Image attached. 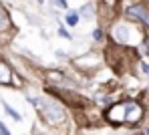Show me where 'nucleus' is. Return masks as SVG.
Returning <instances> with one entry per match:
<instances>
[{
  "mask_svg": "<svg viewBox=\"0 0 149 135\" xmlns=\"http://www.w3.org/2000/svg\"><path fill=\"white\" fill-rule=\"evenodd\" d=\"M143 115V109L137 103H117L107 111V119L111 123H137Z\"/></svg>",
  "mask_w": 149,
  "mask_h": 135,
  "instance_id": "obj_1",
  "label": "nucleus"
},
{
  "mask_svg": "<svg viewBox=\"0 0 149 135\" xmlns=\"http://www.w3.org/2000/svg\"><path fill=\"white\" fill-rule=\"evenodd\" d=\"M32 103L36 105V109L42 113V117L49 121V123H61L65 119V111L58 107L56 103L47 101V99H32Z\"/></svg>",
  "mask_w": 149,
  "mask_h": 135,
  "instance_id": "obj_2",
  "label": "nucleus"
},
{
  "mask_svg": "<svg viewBox=\"0 0 149 135\" xmlns=\"http://www.w3.org/2000/svg\"><path fill=\"white\" fill-rule=\"evenodd\" d=\"M127 12H129V16L139 18L143 24H147V26H149V10H147V8H143V6H131Z\"/></svg>",
  "mask_w": 149,
  "mask_h": 135,
  "instance_id": "obj_3",
  "label": "nucleus"
},
{
  "mask_svg": "<svg viewBox=\"0 0 149 135\" xmlns=\"http://www.w3.org/2000/svg\"><path fill=\"white\" fill-rule=\"evenodd\" d=\"M0 83H10V69L4 63H0Z\"/></svg>",
  "mask_w": 149,
  "mask_h": 135,
  "instance_id": "obj_4",
  "label": "nucleus"
},
{
  "mask_svg": "<svg viewBox=\"0 0 149 135\" xmlns=\"http://www.w3.org/2000/svg\"><path fill=\"white\" fill-rule=\"evenodd\" d=\"M77 20H79V16H77L74 12H69V14H67V22H69V26H77Z\"/></svg>",
  "mask_w": 149,
  "mask_h": 135,
  "instance_id": "obj_5",
  "label": "nucleus"
},
{
  "mask_svg": "<svg viewBox=\"0 0 149 135\" xmlns=\"http://www.w3.org/2000/svg\"><path fill=\"white\" fill-rule=\"evenodd\" d=\"M4 111H6L8 115H12V117H14L16 121H20V115H18V113H16L14 109H10V105H4Z\"/></svg>",
  "mask_w": 149,
  "mask_h": 135,
  "instance_id": "obj_6",
  "label": "nucleus"
},
{
  "mask_svg": "<svg viewBox=\"0 0 149 135\" xmlns=\"http://www.w3.org/2000/svg\"><path fill=\"white\" fill-rule=\"evenodd\" d=\"M6 26H8V18H6V14L0 10V30H4Z\"/></svg>",
  "mask_w": 149,
  "mask_h": 135,
  "instance_id": "obj_7",
  "label": "nucleus"
},
{
  "mask_svg": "<svg viewBox=\"0 0 149 135\" xmlns=\"http://www.w3.org/2000/svg\"><path fill=\"white\" fill-rule=\"evenodd\" d=\"M58 34H61V36H67V40H71V34H69V32H67V30H65L63 26L58 28Z\"/></svg>",
  "mask_w": 149,
  "mask_h": 135,
  "instance_id": "obj_8",
  "label": "nucleus"
},
{
  "mask_svg": "<svg viewBox=\"0 0 149 135\" xmlns=\"http://www.w3.org/2000/svg\"><path fill=\"white\" fill-rule=\"evenodd\" d=\"M93 36H95V40H101V38H103V30H99V28H97V30L93 32Z\"/></svg>",
  "mask_w": 149,
  "mask_h": 135,
  "instance_id": "obj_9",
  "label": "nucleus"
},
{
  "mask_svg": "<svg viewBox=\"0 0 149 135\" xmlns=\"http://www.w3.org/2000/svg\"><path fill=\"white\" fill-rule=\"evenodd\" d=\"M0 135H10V133H8V129L4 127V123H2V121H0Z\"/></svg>",
  "mask_w": 149,
  "mask_h": 135,
  "instance_id": "obj_10",
  "label": "nucleus"
},
{
  "mask_svg": "<svg viewBox=\"0 0 149 135\" xmlns=\"http://www.w3.org/2000/svg\"><path fill=\"white\" fill-rule=\"evenodd\" d=\"M91 6H85V10H81V14H85V16H93V12L89 10Z\"/></svg>",
  "mask_w": 149,
  "mask_h": 135,
  "instance_id": "obj_11",
  "label": "nucleus"
},
{
  "mask_svg": "<svg viewBox=\"0 0 149 135\" xmlns=\"http://www.w3.org/2000/svg\"><path fill=\"white\" fill-rule=\"evenodd\" d=\"M54 2H58V6H61V8H69V4H67V0H54Z\"/></svg>",
  "mask_w": 149,
  "mask_h": 135,
  "instance_id": "obj_12",
  "label": "nucleus"
},
{
  "mask_svg": "<svg viewBox=\"0 0 149 135\" xmlns=\"http://www.w3.org/2000/svg\"><path fill=\"white\" fill-rule=\"evenodd\" d=\"M141 69H143V73H147V75H149V65H147V63H143Z\"/></svg>",
  "mask_w": 149,
  "mask_h": 135,
  "instance_id": "obj_13",
  "label": "nucleus"
},
{
  "mask_svg": "<svg viewBox=\"0 0 149 135\" xmlns=\"http://www.w3.org/2000/svg\"><path fill=\"white\" fill-rule=\"evenodd\" d=\"M145 133H147V135H149V129H147V131H145Z\"/></svg>",
  "mask_w": 149,
  "mask_h": 135,
  "instance_id": "obj_14",
  "label": "nucleus"
}]
</instances>
